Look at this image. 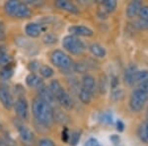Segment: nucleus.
I'll return each instance as SVG.
<instances>
[{
  "instance_id": "nucleus-1",
  "label": "nucleus",
  "mask_w": 148,
  "mask_h": 146,
  "mask_svg": "<svg viewBox=\"0 0 148 146\" xmlns=\"http://www.w3.org/2000/svg\"><path fill=\"white\" fill-rule=\"evenodd\" d=\"M32 112L36 121L44 126H49L53 123V112L51 105L47 104L39 97L35 98L32 103Z\"/></svg>"
},
{
  "instance_id": "nucleus-2",
  "label": "nucleus",
  "mask_w": 148,
  "mask_h": 146,
  "mask_svg": "<svg viewBox=\"0 0 148 146\" xmlns=\"http://www.w3.org/2000/svg\"><path fill=\"white\" fill-rule=\"evenodd\" d=\"M62 47L65 51H67L69 53L74 56H79L84 52L86 47L84 42L81 40L78 37L72 35L65 36L62 40Z\"/></svg>"
},
{
  "instance_id": "nucleus-3",
  "label": "nucleus",
  "mask_w": 148,
  "mask_h": 146,
  "mask_svg": "<svg viewBox=\"0 0 148 146\" xmlns=\"http://www.w3.org/2000/svg\"><path fill=\"white\" fill-rule=\"evenodd\" d=\"M51 61L56 67L61 70H69L73 67V61L71 57L60 49H56L51 54Z\"/></svg>"
},
{
  "instance_id": "nucleus-4",
  "label": "nucleus",
  "mask_w": 148,
  "mask_h": 146,
  "mask_svg": "<svg viewBox=\"0 0 148 146\" xmlns=\"http://www.w3.org/2000/svg\"><path fill=\"white\" fill-rule=\"evenodd\" d=\"M148 101V94L140 90L139 88H135L131 92L130 98V107L132 112H140L144 107L145 103Z\"/></svg>"
},
{
  "instance_id": "nucleus-5",
  "label": "nucleus",
  "mask_w": 148,
  "mask_h": 146,
  "mask_svg": "<svg viewBox=\"0 0 148 146\" xmlns=\"http://www.w3.org/2000/svg\"><path fill=\"white\" fill-rule=\"evenodd\" d=\"M14 109L20 119L27 121L29 119V104L25 97L19 96L16 102H14Z\"/></svg>"
},
{
  "instance_id": "nucleus-6",
  "label": "nucleus",
  "mask_w": 148,
  "mask_h": 146,
  "mask_svg": "<svg viewBox=\"0 0 148 146\" xmlns=\"http://www.w3.org/2000/svg\"><path fill=\"white\" fill-rule=\"evenodd\" d=\"M18 132L22 143L26 146H33L35 144V135L28 126L22 123L17 124Z\"/></svg>"
},
{
  "instance_id": "nucleus-7",
  "label": "nucleus",
  "mask_w": 148,
  "mask_h": 146,
  "mask_svg": "<svg viewBox=\"0 0 148 146\" xmlns=\"http://www.w3.org/2000/svg\"><path fill=\"white\" fill-rule=\"evenodd\" d=\"M0 102L7 110H11L14 107V100L11 91L8 86L3 83L0 84Z\"/></svg>"
},
{
  "instance_id": "nucleus-8",
  "label": "nucleus",
  "mask_w": 148,
  "mask_h": 146,
  "mask_svg": "<svg viewBox=\"0 0 148 146\" xmlns=\"http://www.w3.org/2000/svg\"><path fill=\"white\" fill-rule=\"evenodd\" d=\"M69 33L75 37H92L94 35L92 29L84 25H75L71 26L68 29Z\"/></svg>"
},
{
  "instance_id": "nucleus-9",
  "label": "nucleus",
  "mask_w": 148,
  "mask_h": 146,
  "mask_svg": "<svg viewBox=\"0 0 148 146\" xmlns=\"http://www.w3.org/2000/svg\"><path fill=\"white\" fill-rule=\"evenodd\" d=\"M45 30H46V28L44 27V25L38 24V23H29L25 27L26 35L30 38L40 37V35L42 34Z\"/></svg>"
},
{
  "instance_id": "nucleus-10",
  "label": "nucleus",
  "mask_w": 148,
  "mask_h": 146,
  "mask_svg": "<svg viewBox=\"0 0 148 146\" xmlns=\"http://www.w3.org/2000/svg\"><path fill=\"white\" fill-rule=\"evenodd\" d=\"M138 71V68L135 64H130L126 67L125 71V75H123V79L126 85L133 86L135 84V76Z\"/></svg>"
},
{
  "instance_id": "nucleus-11",
  "label": "nucleus",
  "mask_w": 148,
  "mask_h": 146,
  "mask_svg": "<svg viewBox=\"0 0 148 146\" xmlns=\"http://www.w3.org/2000/svg\"><path fill=\"white\" fill-rule=\"evenodd\" d=\"M142 7V3L141 1L139 0H135V1H130V3L127 4L126 6V17L130 18V19H133L135 18L136 16L139 15V12L140 9Z\"/></svg>"
},
{
  "instance_id": "nucleus-12",
  "label": "nucleus",
  "mask_w": 148,
  "mask_h": 146,
  "mask_svg": "<svg viewBox=\"0 0 148 146\" xmlns=\"http://www.w3.org/2000/svg\"><path fill=\"white\" fill-rule=\"evenodd\" d=\"M54 5L58 9H60V10L68 12V13H71V14L79 13L78 7L74 3H72V2L67 1V0H57V1H56V3H54Z\"/></svg>"
},
{
  "instance_id": "nucleus-13",
  "label": "nucleus",
  "mask_w": 148,
  "mask_h": 146,
  "mask_svg": "<svg viewBox=\"0 0 148 146\" xmlns=\"http://www.w3.org/2000/svg\"><path fill=\"white\" fill-rule=\"evenodd\" d=\"M26 84L28 87L34 88V89H40L42 86L45 85L44 80L42 77H40L39 75L35 73H30L26 77Z\"/></svg>"
},
{
  "instance_id": "nucleus-14",
  "label": "nucleus",
  "mask_w": 148,
  "mask_h": 146,
  "mask_svg": "<svg viewBox=\"0 0 148 146\" xmlns=\"http://www.w3.org/2000/svg\"><path fill=\"white\" fill-rule=\"evenodd\" d=\"M82 88L89 91L92 95L94 94V92L96 91L97 88L95 78L92 75H90V74H85L82 78Z\"/></svg>"
},
{
  "instance_id": "nucleus-15",
  "label": "nucleus",
  "mask_w": 148,
  "mask_h": 146,
  "mask_svg": "<svg viewBox=\"0 0 148 146\" xmlns=\"http://www.w3.org/2000/svg\"><path fill=\"white\" fill-rule=\"evenodd\" d=\"M38 94H39L40 99H42V101H45L49 105H51L52 103L56 101V99H54L53 95L51 94L49 88L46 85L42 86L40 89H38Z\"/></svg>"
},
{
  "instance_id": "nucleus-16",
  "label": "nucleus",
  "mask_w": 148,
  "mask_h": 146,
  "mask_svg": "<svg viewBox=\"0 0 148 146\" xmlns=\"http://www.w3.org/2000/svg\"><path fill=\"white\" fill-rule=\"evenodd\" d=\"M31 15H32V11H31V9L28 7L27 4L20 2L17 7V9H16L15 13H14L13 17L25 19V18H30Z\"/></svg>"
},
{
  "instance_id": "nucleus-17",
  "label": "nucleus",
  "mask_w": 148,
  "mask_h": 146,
  "mask_svg": "<svg viewBox=\"0 0 148 146\" xmlns=\"http://www.w3.org/2000/svg\"><path fill=\"white\" fill-rule=\"evenodd\" d=\"M56 100L65 110H71L73 108V101H72V99H71L70 95H69L65 90H64L59 96H57Z\"/></svg>"
},
{
  "instance_id": "nucleus-18",
  "label": "nucleus",
  "mask_w": 148,
  "mask_h": 146,
  "mask_svg": "<svg viewBox=\"0 0 148 146\" xmlns=\"http://www.w3.org/2000/svg\"><path fill=\"white\" fill-rule=\"evenodd\" d=\"M137 135L143 143L148 144V121H143L137 128Z\"/></svg>"
},
{
  "instance_id": "nucleus-19",
  "label": "nucleus",
  "mask_w": 148,
  "mask_h": 146,
  "mask_svg": "<svg viewBox=\"0 0 148 146\" xmlns=\"http://www.w3.org/2000/svg\"><path fill=\"white\" fill-rule=\"evenodd\" d=\"M14 73V65L13 63L9 64V65L3 66L0 68V80L1 81H7L13 76Z\"/></svg>"
},
{
  "instance_id": "nucleus-20",
  "label": "nucleus",
  "mask_w": 148,
  "mask_h": 146,
  "mask_svg": "<svg viewBox=\"0 0 148 146\" xmlns=\"http://www.w3.org/2000/svg\"><path fill=\"white\" fill-rule=\"evenodd\" d=\"M90 51L94 56L99 57V58H104L107 54V51L104 47H102L99 44H92L90 45Z\"/></svg>"
},
{
  "instance_id": "nucleus-21",
  "label": "nucleus",
  "mask_w": 148,
  "mask_h": 146,
  "mask_svg": "<svg viewBox=\"0 0 148 146\" xmlns=\"http://www.w3.org/2000/svg\"><path fill=\"white\" fill-rule=\"evenodd\" d=\"M49 90H51V94L53 95L54 99H56L57 96H59L64 91V88L62 87V85H61L60 82H59L58 80H56V79L52 80L51 82L49 83Z\"/></svg>"
},
{
  "instance_id": "nucleus-22",
  "label": "nucleus",
  "mask_w": 148,
  "mask_h": 146,
  "mask_svg": "<svg viewBox=\"0 0 148 146\" xmlns=\"http://www.w3.org/2000/svg\"><path fill=\"white\" fill-rule=\"evenodd\" d=\"M11 63H12V57L8 53L6 47H0V66L3 67V66L9 65Z\"/></svg>"
},
{
  "instance_id": "nucleus-23",
  "label": "nucleus",
  "mask_w": 148,
  "mask_h": 146,
  "mask_svg": "<svg viewBox=\"0 0 148 146\" xmlns=\"http://www.w3.org/2000/svg\"><path fill=\"white\" fill-rule=\"evenodd\" d=\"M53 119L54 121H56L58 123H61V124H66L70 121V118H69L65 112H63L62 111H60V110H56V111H54Z\"/></svg>"
},
{
  "instance_id": "nucleus-24",
  "label": "nucleus",
  "mask_w": 148,
  "mask_h": 146,
  "mask_svg": "<svg viewBox=\"0 0 148 146\" xmlns=\"http://www.w3.org/2000/svg\"><path fill=\"white\" fill-rule=\"evenodd\" d=\"M19 3H20V1H16V0H11V1L6 2L5 5H4L5 12H6L7 14H8L9 16L13 17L14 13H15L16 9H17V7L19 5Z\"/></svg>"
},
{
  "instance_id": "nucleus-25",
  "label": "nucleus",
  "mask_w": 148,
  "mask_h": 146,
  "mask_svg": "<svg viewBox=\"0 0 148 146\" xmlns=\"http://www.w3.org/2000/svg\"><path fill=\"white\" fill-rule=\"evenodd\" d=\"M79 99L83 104L88 105V104H90V102H91V100H92V94L89 91H87L86 89H84V88L81 87L79 90Z\"/></svg>"
},
{
  "instance_id": "nucleus-26",
  "label": "nucleus",
  "mask_w": 148,
  "mask_h": 146,
  "mask_svg": "<svg viewBox=\"0 0 148 146\" xmlns=\"http://www.w3.org/2000/svg\"><path fill=\"white\" fill-rule=\"evenodd\" d=\"M98 119H99L102 123H105V124H113L114 123L113 114L110 112H101V114H99V117H98Z\"/></svg>"
},
{
  "instance_id": "nucleus-27",
  "label": "nucleus",
  "mask_w": 148,
  "mask_h": 146,
  "mask_svg": "<svg viewBox=\"0 0 148 146\" xmlns=\"http://www.w3.org/2000/svg\"><path fill=\"white\" fill-rule=\"evenodd\" d=\"M39 72L40 74V76L44 78H51L53 76L54 74V70L52 69L51 66L49 65H40Z\"/></svg>"
},
{
  "instance_id": "nucleus-28",
  "label": "nucleus",
  "mask_w": 148,
  "mask_h": 146,
  "mask_svg": "<svg viewBox=\"0 0 148 146\" xmlns=\"http://www.w3.org/2000/svg\"><path fill=\"white\" fill-rule=\"evenodd\" d=\"M102 5L104 7V10L106 12H114L116 10V6H118V2L116 0H105V1L102 2Z\"/></svg>"
},
{
  "instance_id": "nucleus-29",
  "label": "nucleus",
  "mask_w": 148,
  "mask_h": 146,
  "mask_svg": "<svg viewBox=\"0 0 148 146\" xmlns=\"http://www.w3.org/2000/svg\"><path fill=\"white\" fill-rule=\"evenodd\" d=\"M148 81V70L143 69V70H138L135 76V83L140 84V83L146 82Z\"/></svg>"
},
{
  "instance_id": "nucleus-30",
  "label": "nucleus",
  "mask_w": 148,
  "mask_h": 146,
  "mask_svg": "<svg viewBox=\"0 0 148 146\" xmlns=\"http://www.w3.org/2000/svg\"><path fill=\"white\" fill-rule=\"evenodd\" d=\"M80 137H81V131H79V130L73 131V132L70 134V137H69V141H68L69 144L71 146H76L78 143H79Z\"/></svg>"
},
{
  "instance_id": "nucleus-31",
  "label": "nucleus",
  "mask_w": 148,
  "mask_h": 146,
  "mask_svg": "<svg viewBox=\"0 0 148 146\" xmlns=\"http://www.w3.org/2000/svg\"><path fill=\"white\" fill-rule=\"evenodd\" d=\"M139 19L144 22L148 23V6L147 5H142L141 9H140L139 12Z\"/></svg>"
},
{
  "instance_id": "nucleus-32",
  "label": "nucleus",
  "mask_w": 148,
  "mask_h": 146,
  "mask_svg": "<svg viewBox=\"0 0 148 146\" xmlns=\"http://www.w3.org/2000/svg\"><path fill=\"white\" fill-rule=\"evenodd\" d=\"M44 42L47 45H53L57 42V38L53 34H46L44 37Z\"/></svg>"
},
{
  "instance_id": "nucleus-33",
  "label": "nucleus",
  "mask_w": 148,
  "mask_h": 146,
  "mask_svg": "<svg viewBox=\"0 0 148 146\" xmlns=\"http://www.w3.org/2000/svg\"><path fill=\"white\" fill-rule=\"evenodd\" d=\"M107 89H108V80L107 78L105 77H102L101 80H100V84H99V90L102 94H105L107 92Z\"/></svg>"
},
{
  "instance_id": "nucleus-34",
  "label": "nucleus",
  "mask_w": 148,
  "mask_h": 146,
  "mask_svg": "<svg viewBox=\"0 0 148 146\" xmlns=\"http://www.w3.org/2000/svg\"><path fill=\"white\" fill-rule=\"evenodd\" d=\"M38 146H56V143H54V141L51 140V138L45 137L39 140Z\"/></svg>"
},
{
  "instance_id": "nucleus-35",
  "label": "nucleus",
  "mask_w": 148,
  "mask_h": 146,
  "mask_svg": "<svg viewBox=\"0 0 148 146\" xmlns=\"http://www.w3.org/2000/svg\"><path fill=\"white\" fill-rule=\"evenodd\" d=\"M123 96H125V93H123V90H114L113 94H112V99H114V101H120V100L123 99Z\"/></svg>"
},
{
  "instance_id": "nucleus-36",
  "label": "nucleus",
  "mask_w": 148,
  "mask_h": 146,
  "mask_svg": "<svg viewBox=\"0 0 148 146\" xmlns=\"http://www.w3.org/2000/svg\"><path fill=\"white\" fill-rule=\"evenodd\" d=\"M134 26L136 27L137 29L139 30H148V23L147 22H144L142 20H137L136 22L134 23Z\"/></svg>"
},
{
  "instance_id": "nucleus-37",
  "label": "nucleus",
  "mask_w": 148,
  "mask_h": 146,
  "mask_svg": "<svg viewBox=\"0 0 148 146\" xmlns=\"http://www.w3.org/2000/svg\"><path fill=\"white\" fill-rule=\"evenodd\" d=\"M69 137H70V134H69L68 128L64 127L62 129V132H61V139H62V141H64V142H68Z\"/></svg>"
},
{
  "instance_id": "nucleus-38",
  "label": "nucleus",
  "mask_w": 148,
  "mask_h": 146,
  "mask_svg": "<svg viewBox=\"0 0 148 146\" xmlns=\"http://www.w3.org/2000/svg\"><path fill=\"white\" fill-rule=\"evenodd\" d=\"M73 69L76 72H84L86 70V66L82 63H76L73 64Z\"/></svg>"
},
{
  "instance_id": "nucleus-39",
  "label": "nucleus",
  "mask_w": 148,
  "mask_h": 146,
  "mask_svg": "<svg viewBox=\"0 0 148 146\" xmlns=\"http://www.w3.org/2000/svg\"><path fill=\"white\" fill-rule=\"evenodd\" d=\"M116 130L119 131V132H123V130H125V123H123V121H121V119H118L116 121Z\"/></svg>"
},
{
  "instance_id": "nucleus-40",
  "label": "nucleus",
  "mask_w": 148,
  "mask_h": 146,
  "mask_svg": "<svg viewBox=\"0 0 148 146\" xmlns=\"http://www.w3.org/2000/svg\"><path fill=\"white\" fill-rule=\"evenodd\" d=\"M4 140H5V142L7 143V145L8 146H16L15 145V141L13 140V138L11 137L9 134H5V138H3Z\"/></svg>"
},
{
  "instance_id": "nucleus-41",
  "label": "nucleus",
  "mask_w": 148,
  "mask_h": 146,
  "mask_svg": "<svg viewBox=\"0 0 148 146\" xmlns=\"http://www.w3.org/2000/svg\"><path fill=\"white\" fill-rule=\"evenodd\" d=\"M100 143L98 142V140L96 138H90V139L87 140V142L85 143L84 146H97L99 145Z\"/></svg>"
},
{
  "instance_id": "nucleus-42",
  "label": "nucleus",
  "mask_w": 148,
  "mask_h": 146,
  "mask_svg": "<svg viewBox=\"0 0 148 146\" xmlns=\"http://www.w3.org/2000/svg\"><path fill=\"white\" fill-rule=\"evenodd\" d=\"M40 66V65L37 61H32L30 63V65H29V69H30L31 71H36V70H39Z\"/></svg>"
},
{
  "instance_id": "nucleus-43",
  "label": "nucleus",
  "mask_w": 148,
  "mask_h": 146,
  "mask_svg": "<svg viewBox=\"0 0 148 146\" xmlns=\"http://www.w3.org/2000/svg\"><path fill=\"white\" fill-rule=\"evenodd\" d=\"M137 88H139L140 90H142L143 92H145L146 94H148V81L140 83V84H137Z\"/></svg>"
},
{
  "instance_id": "nucleus-44",
  "label": "nucleus",
  "mask_w": 148,
  "mask_h": 146,
  "mask_svg": "<svg viewBox=\"0 0 148 146\" xmlns=\"http://www.w3.org/2000/svg\"><path fill=\"white\" fill-rule=\"evenodd\" d=\"M5 37V27L3 22H0V40H3Z\"/></svg>"
},
{
  "instance_id": "nucleus-45",
  "label": "nucleus",
  "mask_w": 148,
  "mask_h": 146,
  "mask_svg": "<svg viewBox=\"0 0 148 146\" xmlns=\"http://www.w3.org/2000/svg\"><path fill=\"white\" fill-rule=\"evenodd\" d=\"M119 84V81H118V78L116 77H113L111 79V87L113 88V89H116V86Z\"/></svg>"
},
{
  "instance_id": "nucleus-46",
  "label": "nucleus",
  "mask_w": 148,
  "mask_h": 146,
  "mask_svg": "<svg viewBox=\"0 0 148 146\" xmlns=\"http://www.w3.org/2000/svg\"><path fill=\"white\" fill-rule=\"evenodd\" d=\"M110 139H111V141L114 143V144H118V143L120 142V137H119L118 135H116V134L112 135V136H111V138H110Z\"/></svg>"
},
{
  "instance_id": "nucleus-47",
  "label": "nucleus",
  "mask_w": 148,
  "mask_h": 146,
  "mask_svg": "<svg viewBox=\"0 0 148 146\" xmlns=\"http://www.w3.org/2000/svg\"><path fill=\"white\" fill-rule=\"evenodd\" d=\"M0 146H8L7 143L5 142V140H4L2 137H0Z\"/></svg>"
},
{
  "instance_id": "nucleus-48",
  "label": "nucleus",
  "mask_w": 148,
  "mask_h": 146,
  "mask_svg": "<svg viewBox=\"0 0 148 146\" xmlns=\"http://www.w3.org/2000/svg\"><path fill=\"white\" fill-rule=\"evenodd\" d=\"M2 129V125H1V123H0V130Z\"/></svg>"
},
{
  "instance_id": "nucleus-49",
  "label": "nucleus",
  "mask_w": 148,
  "mask_h": 146,
  "mask_svg": "<svg viewBox=\"0 0 148 146\" xmlns=\"http://www.w3.org/2000/svg\"><path fill=\"white\" fill-rule=\"evenodd\" d=\"M97 146H101V145H100V144H99V145H97Z\"/></svg>"
},
{
  "instance_id": "nucleus-50",
  "label": "nucleus",
  "mask_w": 148,
  "mask_h": 146,
  "mask_svg": "<svg viewBox=\"0 0 148 146\" xmlns=\"http://www.w3.org/2000/svg\"><path fill=\"white\" fill-rule=\"evenodd\" d=\"M147 114H148V112H147Z\"/></svg>"
}]
</instances>
